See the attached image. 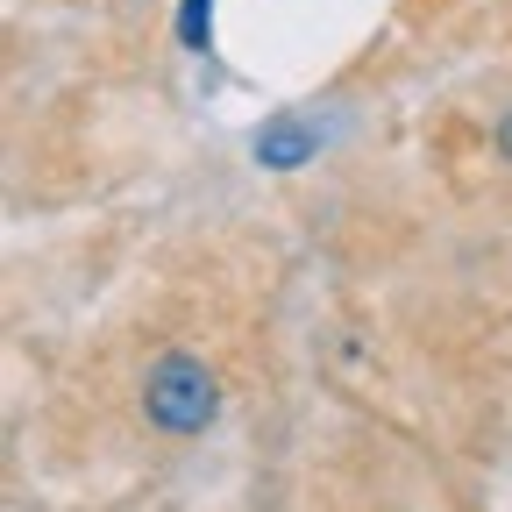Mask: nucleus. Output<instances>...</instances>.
Instances as JSON below:
<instances>
[{
  "instance_id": "nucleus-1",
  "label": "nucleus",
  "mask_w": 512,
  "mask_h": 512,
  "mask_svg": "<svg viewBox=\"0 0 512 512\" xmlns=\"http://www.w3.org/2000/svg\"><path fill=\"white\" fill-rule=\"evenodd\" d=\"M221 413V377L200 363V356H185V349H164L150 370H143V420L157 434H207Z\"/></svg>"
},
{
  "instance_id": "nucleus-2",
  "label": "nucleus",
  "mask_w": 512,
  "mask_h": 512,
  "mask_svg": "<svg viewBox=\"0 0 512 512\" xmlns=\"http://www.w3.org/2000/svg\"><path fill=\"white\" fill-rule=\"evenodd\" d=\"M207 15H214V0H185V8H178V43L200 50L207 43Z\"/></svg>"
},
{
  "instance_id": "nucleus-3",
  "label": "nucleus",
  "mask_w": 512,
  "mask_h": 512,
  "mask_svg": "<svg viewBox=\"0 0 512 512\" xmlns=\"http://www.w3.org/2000/svg\"><path fill=\"white\" fill-rule=\"evenodd\" d=\"M498 157H505V164H512V114H505V121H498Z\"/></svg>"
}]
</instances>
